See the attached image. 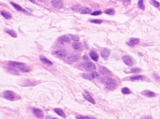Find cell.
Instances as JSON below:
<instances>
[{"mask_svg": "<svg viewBox=\"0 0 160 119\" xmlns=\"http://www.w3.org/2000/svg\"><path fill=\"white\" fill-rule=\"evenodd\" d=\"M100 81L105 85L107 89L110 90L115 89L117 86V83L115 80L109 77L102 78L100 79Z\"/></svg>", "mask_w": 160, "mask_h": 119, "instance_id": "obj_1", "label": "cell"}, {"mask_svg": "<svg viewBox=\"0 0 160 119\" xmlns=\"http://www.w3.org/2000/svg\"><path fill=\"white\" fill-rule=\"evenodd\" d=\"M9 64L11 67L19 69V70H22V71H24V72L29 71V69L27 67H26V64L24 63L18 62L10 61L9 62Z\"/></svg>", "mask_w": 160, "mask_h": 119, "instance_id": "obj_2", "label": "cell"}, {"mask_svg": "<svg viewBox=\"0 0 160 119\" xmlns=\"http://www.w3.org/2000/svg\"><path fill=\"white\" fill-rule=\"evenodd\" d=\"M3 96L4 98L11 101L16 100L18 99V97H19L16 93L11 90L4 91L3 94Z\"/></svg>", "mask_w": 160, "mask_h": 119, "instance_id": "obj_3", "label": "cell"}, {"mask_svg": "<svg viewBox=\"0 0 160 119\" xmlns=\"http://www.w3.org/2000/svg\"><path fill=\"white\" fill-rule=\"evenodd\" d=\"M37 81L30 79H25L20 82L19 85L22 86H33L37 85Z\"/></svg>", "mask_w": 160, "mask_h": 119, "instance_id": "obj_4", "label": "cell"}, {"mask_svg": "<svg viewBox=\"0 0 160 119\" xmlns=\"http://www.w3.org/2000/svg\"><path fill=\"white\" fill-rule=\"evenodd\" d=\"M81 76L83 78H84L85 79H87L88 80H92L94 78L98 77V74L96 72H95L93 74L84 73L81 74Z\"/></svg>", "mask_w": 160, "mask_h": 119, "instance_id": "obj_5", "label": "cell"}, {"mask_svg": "<svg viewBox=\"0 0 160 119\" xmlns=\"http://www.w3.org/2000/svg\"><path fill=\"white\" fill-rule=\"evenodd\" d=\"M123 62L128 66H131L133 64V62L132 58L129 55H124L122 57Z\"/></svg>", "mask_w": 160, "mask_h": 119, "instance_id": "obj_6", "label": "cell"}, {"mask_svg": "<svg viewBox=\"0 0 160 119\" xmlns=\"http://www.w3.org/2000/svg\"><path fill=\"white\" fill-rule=\"evenodd\" d=\"M33 114L39 119H43L44 117V113L42 111L38 108H33Z\"/></svg>", "mask_w": 160, "mask_h": 119, "instance_id": "obj_7", "label": "cell"}, {"mask_svg": "<svg viewBox=\"0 0 160 119\" xmlns=\"http://www.w3.org/2000/svg\"><path fill=\"white\" fill-rule=\"evenodd\" d=\"M52 5L56 8L61 9L63 7V4L62 0H52Z\"/></svg>", "mask_w": 160, "mask_h": 119, "instance_id": "obj_8", "label": "cell"}, {"mask_svg": "<svg viewBox=\"0 0 160 119\" xmlns=\"http://www.w3.org/2000/svg\"><path fill=\"white\" fill-rule=\"evenodd\" d=\"M83 96L84 98L87 100L88 102L92 103V104H94L95 103V101L94 100V99L93 98V97L90 94L87 92V91H85L83 94Z\"/></svg>", "mask_w": 160, "mask_h": 119, "instance_id": "obj_9", "label": "cell"}, {"mask_svg": "<svg viewBox=\"0 0 160 119\" xmlns=\"http://www.w3.org/2000/svg\"><path fill=\"white\" fill-rule=\"evenodd\" d=\"M85 68L88 71H92L96 69V66L94 63L91 62H87L84 64Z\"/></svg>", "mask_w": 160, "mask_h": 119, "instance_id": "obj_10", "label": "cell"}, {"mask_svg": "<svg viewBox=\"0 0 160 119\" xmlns=\"http://www.w3.org/2000/svg\"><path fill=\"white\" fill-rule=\"evenodd\" d=\"M141 94L147 97H153L156 96V94L155 93L148 90H145L142 91L141 93Z\"/></svg>", "mask_w": 160, "mask_h": 119, "instance_id": "obj_11", "label": "cell"}, {"mask_svg": "<svg viewBox=\"0 0 160 119\" xmlns=\"http://www.w3.org/2000/svg\"><path fill=\"white\" fill-rule=\"evenodd\" d=\"M110 54V50L108 48L103 49L101 52V55L102 57L105 60H108Z\"/></svg>", "mask_w": 160, "mask_h": 119, "instance_id": "obj_12", "label": "cell"}, {"mask_svg": "<svg viewBox=\"0 0 160 119\" xmlns=\"http://www.w3.org/2000/svg\"><path fill=\"white\" fill-rule=\"evenodd\" d=\"M99 71L100 72V73H101L103 75H112V73L107 68L103 67V66H101L100 67V68H99Z\"/></svg>", "mask_w": 160, "mask_h": 119, "instance_id": "obj_13", "label": "cell"}, {"mask_svg": "<svg viewBox=\"0 0 160 119\" xmlns=\"http://www.w3.org/2000/svg\"><path fill=\"white\" fill-rule=\"evenodd\" d=\"M72 46L74 49L77 51H82L84 48V46L81 43L77 42H74L72 45Z\"/></svg>", "mask_w": 160, "mask_h": 119, "instance_id": "obj_14", "label": "cell"}, {"mask_svg": "<svg viewBox=\"0 0 160 119\" xmlns=\"http://www.w3.org/2000/svg\"><path fill=\"white\" fill-rule=\"evenodd\" d=\"M139 42H140V40L138 38H132L129 40L128 44L129 45L131 46H135L137 45H138L139 44Z\"/></svg>", "mask_w": 160, "mask_h": 119, "instance_id": "obj_15", "label": "cell"}, {"mask_svg": "<svg viewBox=\"0 0 160 119\" xmlns=\"http://www.w3.org/2000/svg\"><path fill=\"white\" fill-rule=\"evenodd\" d=\"M40 59L42 62H43V63L47 64L48 65H52V64H53L52 62L49 60H48L47 58L44 56L43 55H40Z\"/></svg>", "mask_w": 160, "mask_h": 119, "instance_id": "obj_16", "label": "cell"}, {"mask_svg": "<svg viewBox=\"0 0 160 119\" xmlns=\"http://www.w3.org/2000/svg\"><path fill=\"white\" fill-rule=\"evenodd\" d=\"M54 111L56 113H57L60 116H61L63 118H66V115L65 112H64V111L61 108H55L54 109Z\"/></svg>", "mask_w": 160, "mask_h": 119, "instance_id": "obj_17", "label": "cell"}, {"mask_svg": "<svg viewBox=\"0 0 160 119\" xmlns=\"http://www.w3.org/2000/svg\"><path fill=\"white\" fill-rule=\"evenodd\" d=\"M53 54L57 55L59 57H65L67 55V53L66 52L64 51V50H58V51H56L54 52L53 53Z\"/></svg>", "mask_w": 160, "mask_h": 119, "instance_id": "obj_18", "label": "cell"}, {"mask_svg": "<svg viewBox=\"0 0 160 119\" xmlns=\"http://www.w3.org/2000/svg\"><path fill=\"white\" fill-rule=\"evenodd\" d=\"M58 40L60 42L63 43H69L71 41L70 37L67 36H62L58 38Z\"/></svg>", "mask_w": 160, "mask_h": 119, "instance_id": "obj_19", "label": "cell"}, {"mask_svg": "<svg viewBox=\"0 0 160 119\" xmlns=\"http://www.w3.org/2000/svg\"><path fill=\"white\" fill-rule=\"evenodd\" d=\"M145 78L142 75H135L132 76L130 78V80L132 81H139V80H144Z\"/></svg>", "mask_w": 160, "mask_h": 119, "instance_id": "obj_20", "label": "cell"}, {"mask_svg": "<svg viewBox=\"0 0 160 119\" xmlns=\"http://www.w3.org/2000/svg\"><path fill=\"white\" fill-rule=\"evenodd\" d=\"M79 58V56L78 55H72L69 57L67 59V61L68 62L71 63L75 62L77 61Z\"/></svg>", "mask_w": 160, "mask_h": 119, "instance_id": "obj_21", "label": "cell"}, {"mask_svg": "<svg viewBox=\"0 0 160 119\" xmlns=\"http://www.w3.org/2000/svg\"><path fill=\"white\" fill-rule=\"evenodd\" d=\"M89 55H90V57L92 58V59L94 61L97 62L98 60V59H99L98 55L96 53V52H95V51H91V52L89 53Z\"/></svg>", "mask_w": 160, "mask_h": 119, "instance_id": "obj_22", "label": "cell"}, {"mask_svg": "<svg viewBox=\"0 0 160 119\" xmlns=\"http://www.w3.org/2000/svg\"><path fill=\"white\" fill-rule=\"evenodd\" d=\"M91 12V9L87 7H83V8H81L79 10L80 13L82 14H89V13H90Z\"/></svg>", "mask_w": 160, "mask_h": 119, "instance_id": "obj_23", "label": "cell"}, {"mask_svg": "<svg viewBox=\"0 0 160 119\" xmlns=\"http://www.w3.org/2000/svg\"><path fill=\"white\" fill-rule=\"evenodd\" d=\"M11 4L14 7V8L16 9L17 11H22V12H26V10H24V9H23L20 6L16 4L15 3H14L13 2H11Z\"/></svg>", "mask_w": 160, "mask_h": 119, "instance_id": "obj_24", "label": "cell"}, {"mask_svg": "<svg viewBox=\"0 0 160 119\" xmlns=\"http://www.w3.org/2000/svg\"><path fill=\"white\" fill-rule=\"evenodd\" d=\"M5 32L13 37H17V35L16 32L13 30L7 29L5 30Z\"/></svg>", "mask_w": 160, "mask_h": 119, "instance_id": "obj_25", "label": "cell"}, {"mask_svg": "<svg viewBox=\"0 0 160 119\" xmlns=\"http://www.w3.org/2000/svg\"><path fill=\"white\" fill-rule=\"evenodd\" d=\"M137 6L140 10H144L145 9V6L144 4L143 0H138L137 3Z\"/></svg>", "mask_w": 160, "mask_h": 119, "instance_id": "obj_26", "label": "cell"}, {"mask_svg": "<svg viewBox=\"0 0 160 119\" xmlns=\"http://www.w3.org/2000/svg\"><path fill=\"white\" fill-rule=\"evenodd\" d=\"M1 15L7 20L10 19L11 18V14L9 13L6 12H4V11L1 12Z\"/></svg>", "mask_w": 160, "mask_h": 119, "instance_id": "obj_27", "label": "cell"}, {"mask_svg": "<svg viewBox=\"0 0 160 119\" xmlns=\"http://www.w3.org/2000/svg\"><path fill=\"white\" fill-rule=\"evenodd\" d=\"M149 2L150 4L154 7L158 8L160 6V3L157 1H155V0H149Z\"/></svg>", "mask_w": 160, "mask_h": 119, "instance_id": "obj_28", "label": "cell"}, {"mask_svg": "<svg viewBox=\"0 0 160 119\" xmlns=\"http://www.w3.org/2000/svg\"><path fill=\"white\" fill-rule=\"evenodd\" d=\"M76 119H96L95 118L90 117L88 116H82V115H78L76 116Z\"/></svg>", "mask_w": 160, "mask_h": 119, "instance_id": "obj_29", "label": "cell"}, {"mask_svg": "<svg viewBox=\"0 0 160 119\" xmlns=\"http://www.w3.org/2000/svg\"><path fill=\"white\" fill-rule=\"evenodd\" d=\"M121 92L124 94H129L131 93V91L128 87H123L122 89Z\"/></svg>", "mask_w": 160, "mask_h": 119, "instance_id": "obj_30", "label": "cell"}, {"mask_svg": "<svg viewBox=\"0 0 160 119\" xmlns=\"http://www.w3.org/2000/svg\"><path fill=\"white\" fill-rule=\"evenodd\" d=\"M141 71V70L138 67L136 68H133L131 69L130 73H139Z\"/></svg>", "mask_w": 160, "mask_h": 119, "instance_id": "obj_31", "label": "cell"}, {"mask_svg": "<svg viewBox=\"0 0 160 119\" xmlns=\"http://www.w3.org/2000/svg\"><path fill=\"white\" fill-rule=\"evenodd\" d=\"M106 14H108V15H113L115 14V12L113 9H109L108 10H107L106 11H105L104 12Z\"/></svg>", "mask_w": 160, "mask_h": 119, "instance_id": "obj_32", "label": "cell"}, {"mask_svg": "<svg viewBox=\"0 0 160 119\" xmlns=\"http://www.w3.org/2000/svg\"><path fill=\"white\" fill-rule=\"evenodd\" d=\"M71 37V39L75 42L78 41L79 40V38L78 36H76V35H70Z\"/></svg>", "mask_w": 160, "mask_h": 119, "instance_id": "obj_33", "label": "cell"}, {"mask_svg": "<svg viewBox=\"0 0 160 119\" xmlns=\"http://www.w3.org/2000/svg\"><path fill=\"white\" fill-rule=\"evenodd\" d=\"M91 23H95V24H100L102 22V21L100 20H93L90 21Z\"/></svg>", "mask_w": 160, "mask_h": 119, "instance_id": "obj_34", "label": "cell"}, {"mask_svg": "<svg viewBox=\"0 0 160 119\" xmlns=\"http://www.w3.org/2000/svg\"><path fill=\"white\" fill-rule=\"evenodd\" d=\"M81 8L80 7V5H79V4H77V5H76L73 6L71 8V9H72L73 11H77V10H80Z\"/></svg>", "mask_w": 160, "mask_h": 119, "instance_id": "obj_35", "label": "cell"}, {"mask_svg": "<svg viewBox=\"0 0 160 119\" xmlns=\"http://www.w3.org/2000/svg\"><path fill=\"white\" fill-rule=\"evenodd\" d=\"M131 0H123V5L125 6H127L130 4Z\"/></svg>", "mask_w": 160, "mask_h": 119, "instance_id": "obj_36", "label": "cell"}, {"mask_svg": "<svg viewBox=\"0 0 160 119\" xmlns=\"http://www.w3.org/2000/svg\"><path fill=\"white\" fill-rule=\"evenodd\" d=\"M101 12L100 11H96L93 12V13H92L91 14L92 15H93V16H97V15H99L100 14H101Z\"/></svg>", "mask_w": 160, "mask_h": 119, "instance_id": "obj_37", "label": "cell"}, {"mask_svg": "<svg viewBox=\"0 0 160 119\" xmlns=\"http://www.w3.org/2000/svg\"><path fill=\"white\" fill-rule=\"evenodd\" d=\"M153 78L155 80H160V77L158 75H156V74H153Z\"/></svg>", "mask_w": 160, "mask_h": 119, "instance_id": "obj_38", "label": "cell"}, {"mask_svg": "<svg viewBox=\"0 0 160 119\" xmlns=\"http://www.w3.org/2000/svg\"><path fill=\"white\" fill-rule=\"evenodd\" d=\"M141 119H153L149 116H145V117H142Z\"/></svg>", "mask_w": 160, "mask_h": 119, "instance_id": "obj_39", "label": "cell"}, {"mask_svg": "<svg viewBox=\"0 0 160 119\" xmlns=\"http://www.w3.org/2000/svg\"><path fill=\"white\" fill-rule=\"evenodd\" d=\"M138 55H139V56H142L143 55V54H142L141 53H138Z\"/></svg>", "mask_w": 160, "mask_h": 119, "instance_id": "obj_40", "label": "cell"}, {"mask_svg": "<svg viewBox=\"0 0 160 119\" xmlns=\"http://www.w3.org/2000/svg\"><path fill=\"white\" fill-rule=\"evenodd\" d=\"M39 1H40V2H44L45 0H38Z\"/></svg>", "mask_w": 160, "mask_h": 119, "instance_id": "obj_41", "label": "cell"}, {"mask_svg": "<svg viewBox=\"0 0 160 119\" xmlns=\"http://www.w3.org/2000/svg\"><path fill=\"white\" fill-rule=\"evenodd\" d=\"M30 1H31L32 3H34L35 2V0H29Z\"/></svg>", "mask_w": 160, "mask_h": 119, "instance_id": "obj_42", "label": "cell"}, {"mask_svg": "<svg viewBox=\"0 0 160 119\" xmlns=\"http://www.w3.org/2000/svg\"><path fill=\"white\" fill-rule=\"evenodd\" d=\"M116 1H121V0H116Z\"/></svg>", "mask_w": 160, "mask_h": 119, "instance_id": "obj_43", "label": "cell"}, {"mask_svg": "<svg viewBox=\"0 0 160 119\" xmlns=\"http://www.w3.org/2000/svg\"><path fill=\"white\" fill-rule=\"evenodd\" d=\"M56 119V118H54V119Z\"/></svg>", "mask_w": 160, "mask_h": 119, "instance_id": "obj_44", "label": "cell"}]
</instances>
